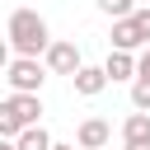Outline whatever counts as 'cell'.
Instances as JSON below:
<instances>
[{
    "mask_svg": "<svg viewBox=\"0 0 150 150\" xmlns=\"http://www.w3.org/2000/svg\"><path fill=\"white\" fill-rule=\"evenodd\" d=\"M5 38H9L14 56H47V47H52L47 19H42L38 9H14V14H9V28H5Z\"/></svg>",
    "mask_w": 150,
    "mask_h": 150,
    "instance_id": "1",
    "label": "cell"
},
{
    "mask_svg": "<svg viewBox=\"0 0 150 150\" xmlns=\"http://www.w3.org/2000/svg\"><path fill=\"white\" fill-rule=\"evenodd\" d=\"M5 80H9V89H14V94H38V89H42V80H47V66H42L38 56H14V61H9V70H5Z\"/></svg>",
    "mask_w": 150,
    "mask_h": 150,
    "instance_id": "2",
    "label": "cell"
},
{
    "mask_svg": "<svg viewBox=\"0 0 150 150\" xmlns=\"http://www.w3.org/2000/svg\"><path fill=\"white\" fill-rule=\"evenodd\" d=\"M42 66H47L52 75H75L84 61H80V47H75V42H52L47 56H42Z\"/></svg>",
    "mask_w": 150,
    "mask_h": 150,
    "instance_id": "3",
    "label": "cell"
},
{
    "mask_svg": "<svg viewBox=\"0 0 150 150\" xmlns=\"http://www.w3.org/2000/svg\"><path fill=\"white\" fill-rule=\"evenodd\" d=\"M108 141H112V127L103 117H84L80 131H75V145L80 150H108Z\"/></svg>",
    "mask_w": 150,
    "mask_h": 150,
    "instance_id": "4",
    "label": "cell"
},
{
    "mask_svg": "<svg viewBox=\"0 0 150 150\" xmlns=\"http://www.w3.org/2000/svg\"><path fill=\"white\" fill-rule=\"evenodd\" d=\"M70 84H75L80 98H94V94L108 89V75H103V66H80V70L70 75Z\"/></svg>",
    "mask_w": 150,
    "mask_h": 150,
    "instance_id": "5",
    "label": "cell"
},
{
    "mask_svg": "<svg viewBox=\"0 0 150 150\" xmlns=\"http://www.w3.org/2000/svg\"><path fill=\"white\" fill-rule=\"evenodd\" d=\"M103 75H108V84H112V80H136V56H131V52H108Z\"/></svg>",
    "mask_w": 150,
    "mask_h": 150,
    "instance_id": "6",
    "label": "cell"
},
{
    "mask_svg": "<svg viewBox=\"0 0 150 150\" xmlns=\"http://www.w3.org/2000/svg\"><path fill=\"white\" fill-rule=\"evenodd\" d=\"M122 145H150V112H131L122 122Z\"/></svg>",
    "mask_w": 150,
    "mask_h": 150,
    "instance_id": "7",
    "label": "cell"
},
{
    "mask_svg": "<svg viewBox=\"0 0 150 150\" xmlns=\"http://www.w3.org/2000/svg\"><path fill=\"white\" fill-rule=\"evenodd\" d=\"M136 47H145L136 23L131 19H112V52H136Z\"/></svg>",
    "mask_w": 150,
    "mask_h": 150,
    "instance_id": "8",
    "label": "cell"
},
{
    "mask_svg": "<svg viewBox=\"0 0 150 150\" xmlns=\"http://www.w3.org/2000/svg\"><path fill=\"white\" fill-rule=\"evenodd\" d=\"M9 103H14V112H19L23 127H38V117H42V98L38 94H9Z\"/></svg>",
    "mask_w": 150,
    "mask_h": 150,
    "instance_id": "9",
    "label": "cell"
},
{
    "mask_svg": "<svg viewBox=\"0 0 150 150\" xmlns=\"http://www.w3.org/2000/svg\"><path fill=\"white\" fill-rule=\"evenodd\" d=\"M14 150H52L47 127H42V122H38V127H23V131H19V141H14Z\"/></svg>",
    "mask_w": 150,
    "mask_h": 150,
    "instance_id": "10",
    "label": "cell"
},
{
    "mask_svg": "<svg viewBox=\"0 0 150 150\" xmlns=\"http://www.w3.org/2000/svg\"><path fill=\"white\" fill-rule=\"evenodd\" d=\"M19 131H23V122H19L14 103L5 98V103H0V141H19Z\"/></svg>",
    "mask_w": 150,
    "mask_h": 150,
    "instance_id": "11",
    "label": "cell"
},
{
    "mask_svg": "<svg viewBox=\"0 0 150 150\" xmlns=\"http://www.w3.org/2000/svg\"><path fill=\"white\" fill-rule=\"evenodd\" d=\"M131 108L136 112H150V75H136L131 80Z\"/></svg>",
    "mask_w": 150,
    "mask_h": 150,
    "instance_id": "12",
    "label": "cell"
},
{
    "mask_svg": "<svg viewBox=\"0 0 150 150\" xmlns=\"http://www.w3.org/2000/svg\"><path fill=\"white\" fill-rule=\"evenodd\" d=\"M94 5H98L108 19H131V14H136V0H94Z\"/></svg>",
    "mask_w": 150,
    "mask_h": 150,
    "instance_id": "13",
    "label": "cell"
},
{
    "mask_svg": "<svg viewBox=\"0 0 150 150\" xmlns=\"http://www.w3.org/2000/svg\"><path fill=\"white\" fill-rule=\"evenodd\" d=\"M131 23H136V33H141V42L150 47V9H145V5H136V14H131Z\"/></svg>",
    "mask_w": 150,
    "mask_h": 150,
    "instance_id": "14",
    "label": "cell"
},
{
    "mask_svg": "<svg viewBox=\"0 0 150 150\" xmlns=\"http://www.w3.org/2000/svg\"><path fill=\"white\" fill-rule=\"evenodd\" d=\"M9 61H14V47H9V38H0V70H9Z\"/></svg>",
    "mask_w": 150,
    "mask_h": 150,
    "instance_id": "15",
    "label": "cell"
},
{
    "mask_svg": "<svg viewBox=\"0 0 150 150\" xmlns=\"http://www.w3.org/2000/svg\"><path fill=\"white\" fill-rule=\"evenodd\" d=\"M136 75H150V47H145V52L136 56Z\"/></svg>",
    "mask_w": 150,
    "mask_h": 150,
    "instance_id": "16",
    "label": "cell"
},
{
    "mask_svg": "<svg viewBox=\"0 0 150 150\" xmlns=\"http://www.w3.org/2000/svg\"><path fill=\"white\" fill-rule=\"evenodd\" d=\"M52 150H80V145H61V141H52Z\"/></svg>",
    "mask_w": 150,
    "mask_h": 150,
    "instance_id": "17",
    "label": "cell"
},
{
    "mask_svg": "<svg viewBox=\"0 0 150 150\" xmlns=\"http://www.w3.org/2000/svg\"><path fill=\"white\" fill-rule=\"evenodd\" d=\"M122 150H150V145H122Z\"/></svg>",
    "mask_w": 150,
    "mask_h": 150,
    "instance_id": "18",
    "label": "cell"
},
{
    "mask_svg": "<svg viewBox=\"0 0 150 150\" xmlns=\"http://www.w3.org/2000/svg\"><path fill=\"white\" fill-rule=\"evenodd\" d=\"M0 150H14V141H0Z\"/></svg>",
    "mask_w": 150,
    "mask_h": 150,
    "instance_id": "19",
    "label": "cell"
}]
</instances>
